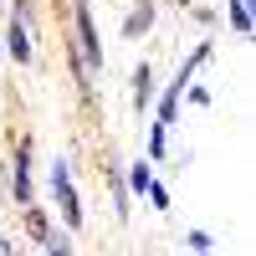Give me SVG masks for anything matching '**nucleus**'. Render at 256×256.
<instances>
[{
	"label": "nucleus",
	"mask_w": 256,
	"mask_h": 256,
	"mask_svg": "<svg viewBox=\"0 0 256 256\" xmlns=\"http://www.w3.org/2000/svg\"><path fill=\"white\" fill-rule=\"evenodd\" d=\"M10 52H16V56H26V52H31V46H26V31H20V26L10 31Z\"/></svg>",
	"instance_id": "1"
}]
</instances>
